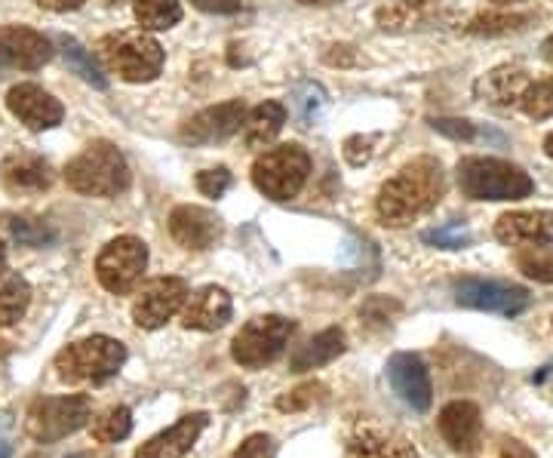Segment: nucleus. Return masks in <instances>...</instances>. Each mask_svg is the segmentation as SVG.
<instances>
[{"label":"nucleus","instance_id":"nucleus-1","mask_svg":"<svg viewBox=\"0 0 553 458\" xmlns=\"http://www.w3.org/2000/svg\"><path fill=\"white\" fill-rule=\"evenodd\" d=\"M446 188L443 166L434 157H415L403 170L388 179L378 191L375 213L388 228H406L418 216L431 213Z\"/></svg>","mask_w":553,"mask_h":458},{"label":"nucleus","instance_id":"nucleus-2","mask_svg":"<svg viewBox=\"0 0 553 458\" xmlns=\"http://www.w3.org/2000/svg\"><path fill=\"white\" fill-rule=\"evenodd\" d=\"M65 182L71 191L87 197H117L130 188L133 173L120 148L99 139V142H90L65 166Z\"/></svg>","mask_w":553,"mask_h":458},{"label":"nucleus","instance_id":"nucleus-3","mask_svg":"<svg viewBox=\"0 0 553 458\" xmlns=\"http://www.w3.org/2000/svg\"><path fill=\"white\" fill-rule=\"evenodd\" d=\"M458 188L471 200H526L535 182L517 163L498 157H464L458 160Z\"/></svg>","mask_w":553,"mask_h":458},{"label":"nucleus","instance_id":"nucleus-4","mask_svg":"<svg viewBox=\"0 0 553 458\" xmlns=\"http://www.w3.org/2000/svg\"><path fill=\"white\" fill-rule=\"evenodd\" d=\"M126 363V345L111 339V336H90L65 345L56 360L53 369L59 382L65 385H80V382H105L111 376H117L120 366Z\"/></svg>","mask_w":553,"mask_h":458},{"label":"nucleus","instance_id":"nucleus-5","mask_svg":"<svg viewBox=\"0 0 553 458\" xmlns=\"http://www.w3.org/2000/svg\"><path fill=\"white\" fill-rule=\"evenodd\" d=\"M99 56L108 71L126 83H148L163 68V47L145 31H114L99 40Z\"/></svg>","mask_w":553,"mask_h":458},{"label":"nucleus","instance_id":"nucleus-6","mask_svg":"<svg viewBox=\"0 0 553 458\" xmlns=\"http://www.w3.org/2000/svg\"><path fill=\"white\" fill-rule=\"evenodd\" d=\"M311 176V154L302 145H277L252 163V185L271 200H292Z\"/></svg>","mask_w":553,"mask_h":458},{"label":"nucleus","instance_id":"nucleus-7","mask_svg":"<svg viewBox=\"0 0 553 458\" xmlns=\"http://www.w3.org/2000/svg\"><path fill=\"white\" fill-rule=\"evenodd\" d=\"M90 409L93 406L87 394L37 397L25 412V431L37 443H59L90 422Z\"/></svg>","mask_w":553,"mask_h":458},{"label":"nucleus","instance_id":"nucleus-8","mask_svg":"<svg viewBox=\"0 0 553 458\" xmlns=\"http://www.w3.org/2000/svg\"><path fill=\"white\" fill-rule=\"evenodd\" d=\"M295 332V323L280 317V314H265V317H252L231 342V357L246 366V369H259L274 363L283 348L289 345Z\"/></svg>","mask_w":553,"mask_h":458},{"label":"nucleus","instance_id":"nucleus-9","mask_svg":"<svg viewBox=\"0 0 553 458\" xmlns=\"http://www.w3.org/2000/svg\"><path fill=\"white\" fill-rule=\"evenodd\" d=\"M145 268H148V243L133 234H123L105 243V249L96 259V277L114 296L133 293Z\"/></svg>","mask_w":553,"mask_h":458},{"label":"nucleus","instance_id":"nucleus-10","mask_svg":"<svg viewBox=\"0 0 553 458\" xmlns=\"http://www.w3.org/2000/svg\"><path fill=\"white\" fill-rule=\"evenodd\" d=\"M455 302L461 308H474L486 314H504L517 317L529 308L532 296L526 286L504 283V280H483V277H464L455 280Z\"/></svg>","mask_w":553,"mask_h":458},{"label":"nucleus","instance_id":"nucleus-11","mask_svg":"<svg viewBox=\"0 0 553 458\" xmlns=\"http://www.w3.org/2000/svg\"><path fill=\"white\" fill-rule=\"evenodd\" d=\"M188 302V283L182 277H154L142 286L133 302V320L139 329H160Z\"/></svg>","mask_w":553,"mask_h":458},{"label":"nucleus","instance_id":"nucleus-12","mask_svg":"<svg viewBox=\"0 0 553 458\" xmlns=\"http://www.w3.org/2000/svg\"><path fill=\"white\" fill-rule=\"evenodd\" d=\"M53 59V44L34 28L4 25L0 28V68L37 71Z\"/></svg>","mask_w":553,"mask_h":458},{"label":"nucleus","instance_id":"nucleus-13","mask_svg":"<svg viewBox=\"0 0 553 458\" xmlns=\"http://www.w3.org/2000/svg\"><path fill=\"white\" fill-rule=\"evenodd\" d=\"M388 382L394 388V394L412 406L415 412H428L434 403V385H431V372L424 366V360L418 354H394L388 360Z\"/></svg>","mask_w":553,"mask_h":458},{"label":"nucleus","instance_id":"nucleus-14","mask_svg":"<svg viewBox=\"0 0 553 458\" xmlns=\"http://www.w3.org/2000/svg\"><path fill=\"white\" fill-rule=\"evenodd\" d=\"M7 108L13 117H19L31 133H44V130H56L62 117H65V108L59 99H53L44 87H37V83H19L7 93Z\"/></svg>","mask_w":553,"mask_h":458},{"label":"nucleus","instance_id":"nucleus-15","mask_svg":"<svg viewBox=\"0 0 553 458\" xmlns=\"http://www.w3.org/2000/svg\"><path fill=\"white\" fill-rule=\"evenodd\" d=\"M246 120V105L240 99L234 102H222L203 108L200 114H194L185 127H182V142L188 145H212V142H225L234 133H240V123Z\"/></svg>","mask_w":553,"mask_h":458},{"label":"nucleus","instance_id":"nucleus-16","mask_svg":"<svg viewBox=\"0 0 553 458\" xmlns=\"http://www.w3.org/2000/svg\"><path fill=\"white\" fill-rule=\"evenodd\" d=\"M169 234H173V240L179 246L194 249V253H203V249H212L222 240L225 225L212 210L185 203V206H176L173 216H169Z\"/></svg>","mask_w":553,"mask_h":458},{"label":"nucleus","instance_id":"nucleus-17","mask_svg":"<svg viewBox=\"0 0 553 458\" xmlns=\"http://www.w3.org/2000/svg\"><path fill=\"white\" fill-rule=\"evenodd\" d=\"M209 425L206 412H191L185 419H179L173 428L160 431L157 437H151L148 443H142L133 458H185L191 452V446L200 440V434Z\"/></svg>","mask_w":553,"mask_h":458},{"label":"nucleus","instance_id":"nucleus-18","mask_svg":"<svg viewBox=\"0 0 553 458\" xmlns=\"http://www.w3.org/2000/svg\"><path fill=\"white\" fill-rule=\"evenodd\" d=\"M234 314V302L228 289L222 286H203L194 296H188L182 308V326L185 329H200V332H216L222 329Z\"/></svg>","mask_w":553,"mask_h":458},{"label":"nucleus","instance_id":"nucleus-19","mask_svg":"<svg viewBox=\"0 0 553 458\" xmlns=\"http://www.w3.org/2000/svg\"><path fill=\"white\" fill-rule=\"evenodd\" d=\"M495 237L504 246H553V213H504L495 222Z\"/></svg>","mask_w":553,"mask_h":458},{"label":"nucleus","instance_id":"nucleus-20","mask_svg":"<svg viewBox=\"0 0 553 458\" xmlns=\"http://www.w3.org/2000/svg\"><path fill=\"white\" fill-rule=\"evenodd\" d=\"M440 434L455 452H474L483 437V419H480V406L471 400H455L443 406L440 412Z\"/></svg>","mask_w":553,"mask_h":458},{"label":"nucleus","instance_id":"nucleus-21","mask_svg":"<svg viewBox=\"0 0 553 458\" xmlns=\"http://www.w3.org/2000/svg\"><path fill=\"white\" fill-rule=\"evenodd\" d=\"M0 182L13 194H40L53 185V170L37 154H10L0 163Z\"/></svg>","mask_w":553,"mask_h":458},{"label":"nucleus","instance_id":"nucleus-22","mask_svg":"<svg viewBox=\"0 0 553 458\" xmlns=\"http://www.w3.org/2000/svg\"><path fill=\"white\" fill-rule=\"evenodd\" d=\"M529 87H532V80H529L526 68L498 65L486 77L477 80V96L495 108H510V105H520V99Z\"/></svg>","mask_w":553,"mask_h":458},{"label":"nucleus","instance_id":"nucleus-23","mask_svg":"<svg viewBox=\"0 0 553 458\" xmlns=\"http://www.w3.org/2000/svg\"><path fill=\"white\" fill-rule=\"evenodd\" d=\"M348 348V339H345V329L338 326H329L323 332H317L314 339H308L305 345H299L289 357V369L292 372H308V369H317V366H326L332 363L335 357H342Z\"/></svg>","mask_w":553,"mask_h":458},{"label":"nucleus","instance_id":"nucleus-24","mask_svg":"<svg viewBox=\"0 0 553 458\" xmlns=\"http://www.w3.org/2000/svg\"><path fill=\"white\" fill-rule=\"evenodd\" d=\"M348 458H418V452L400 434L381 428H360L348 443Z\"/></svg>","mask_w":553,"mask_h":458},{"label":"nucleus","instance_id":"nucleus-25","mask_svg":"<svg viewBox=\"0 0 553 458\" xmlns=\"http://www.w3.org/2000/svg\"><path fill=\"white\" fill-rule=\"evenodd\" d=\"M286 123V105L280 102H262L246 120V145L249 148H268Z\"/></svg>","mask_w":553,"mask_h":458},{"label":"nucleus","instance_id":"nucleus-26","mask_svg":"<svg viewBox=\"0 0 553 458\" xmlns=\"http://www.w3.org/2000/svg\"><path fill=\"white\" fill-rule=\"evenodd\" d=\"M31 305V286L22 274H0V326H13Z\"/></svg>","mask_w":553,"mask_h":458},{"label":"nucleus","instance_id":"nucleus-27","mask_svg":"<svg viewBox=\"0 0 553 458\" xmlns=\"http://www.w3.org/2000/svg\"><path fill=\"white\" fill-rule=\"evenodd\" d=\"M59 50H62V56H65V62H68V68H71L74 74H80L87 83H93L96 90H105V87H108V77L102 74V68L96 65V59L90 56V50L83 47L77 37L62 34V37H59Z\"/></svg>","mask_w":553,"mask_h":458},{"label":"nucleus","instance_id":"nucleus-28","mask_svg":"<svg viewBox=\"0 0 553 458\" xmlns=\"http://www.w3.org/2000/svg\"><path fill=\"white\" fill-rule=\"evenodd\" d=\"M136 22L148 31H166L182 22V4L179 0H136Z\"/></svg>","mask_w":553,"mask_h":458},{"label":"nucleus","instance_id":"nucleus-29","mask_svg":"<svg viewBox=\"0 0 553 458\" xmlns=\"http://www.w3.org/2000/svg\"><path fill=\"white\" fill-rule=\"evenodd\" d=\"M428 0H394V4L378 10V28L381 31H409L424 22Z\"/></svg>","mask_w":553,"mask_h":458},{"label":"nucleus","instance_id":"nucleus-30","mask_svg":"<svg viewBox=\"0 0 553 458\" xmlns=\"http://www.w3.org/2000/svg\"><path fill=\"white\" fill-rule=\"evenodd\" d=\"M289 105H292V114L299 117L302 127H311V123L323 114L326 108V90L314 80H302L299 87L292 90L289 96Z\"/></svg>","mask_w":553,"mask_h":458},{"label":"nucleus","instance_id":"nucleus-31","mask_svg":"<svg viewBox=\"0 0 553 458\" xmlns=\"http://www.w3.org/2000/svg\"><path fill=\"white\" fill-rule=\"evenodd\" d=\"M133 434V412L126 406H111L93 422V437L99 443H120Z\"/></svg>","mask_w":553,"mask_h":458},{"label":"nucleus","instance_id":"nucleus-32","mask_svg":"<svg viewBox=\"0 0 553 458\" xmlns=\"http://www.w3.org/2000/svg\"><path fill=\"white\" fill-rule=\"evenodd\" d=\"M529 22H532V16H526V13H483V16L471 19V25H467V34L495 37V34L523 31Z\"/></svg>","mask_w":553,"mask_h":458},{"label":"nucleus","instance_id":"nucleus-33","mask_svg":"<svg viewBox=\"0 0 553 458\" xmlns=\"http://www.w3.org/2000/svg\"><path fill=\"white\" fill-rule=\"evenodd\" d=\"M517 268L538 280V283H553V253L550 246H529L523 253H517Z\"/></svg>","mask_w":553,"mask_h":458},{"label":"nucleus","instance_id":"nucleus-34","mask_svg":"<svg viewBox=\"0 0 553 458\" xmlns=\"http://www.w3.org/2000/svg\"><path fill=\"white\" fill-rule=\"evenodd\" d=\"M4 228L25 246H47L56 240V231H50L44 222H34L25 216H4Z\"/></svg>","mask_w":553,"mask_h":458},{"label":"nucleus","instance_id":"nucleus-35","mask_svg":"<svg viewBox=\"0 0 553 458\" xmlns=\"http://www.w3.org/2000/svg\"><path fill=\"white\" fill-rule=\"evenodd\" d=\"M421 240L428 246H437V249H467L474 243V234L461 222H449V225H440L431 231H421Z\"/></svg>","mask_w":553,"mask_h":458},{"label":"nucleus","instance_id":"nucleus-36","mask_svg":"<svg viewBox=\"0 0 553 458\" xmlns=\"http://www.w3.org/2000/svg\"><path fill=\"white\" fill-rule=\"evenodd\" d=\"M520 108L532 117V120H547L553 117V80H538L523 93Z\"/></svg>","mask_w":553,"mask_h":458},{"label":"nucleus","instance_id":"nucleus-37","mask_svg":"<svg viewBox=\"0 0 553 458\" xmlns=\"http://www.w3.org/2000/svg\"><path fill=\"white\" fill-rule=\"evenodd\" d=\"M320 394H323V385H320V382H305V385H299V388H292V391L280 394V397H277V409H280V412H302V409L314 406V403L320 400Z\"/></svg>","mask_w":553,"mask_h":458},{"label":"nucleus","instance_id":"nucleus-38","mask_svg":"<svg viewBox=\"0 0 553 458\" xmlns=\"http://www.w3.org/2000/svg\"><path fill=\"white\" fill-rule=\"evenodd\" d=\"M231 185H234V176H231L228 166H216V170H203V173H197V191H200L203 197L219 200V197H225V191H228Z\"/></svg>","mask_w":553,"mask_h":458},{"label":"nucleus","instance_id":"nucleus-39","mask_svg":"<svg viewBox=\"0 0 553 458\" xmlns=\"http://www.w3.org/2000/svg\"><path fill=\"white\" fill-rule=\"evenodd\" d=\"M274 455H277V443L271 434H252L231 452V458H274Z\"/></svg>","mask_w":553,"mask_h":458},{"label":"nucleus","instance_id":"nucleus-40","mask_svg":"<svg viewBox=\"0 0 553 458\" xmlns=\"http://www.w3.org/2000/svg\"><path fill=\"white\" fill-rule=\"evenodd\" d=\"M431 127L455 142H471L477 136V127L471 120H464V117H434L431 120Z\"/></svg>","mask_w":553,"mask_h":458},{"label":"nucleus","instance_id":"nucleus-41","mask_svg":"<svg viewBox=\"0 0 553 458\" xmlns=\"http://www.w3.org/2000/svg\"><path fill=\"white\" fill-rule=\"evenodd\" d=\"M378 142V136H351L345 142V157L351 166H363L372 160V145Z\"/></svg>","mask_w":553,"mask_h":458},{"label":"nucleus","instance_id":"nucleus-42","mask_svg":"<svg viewBox=\"0 0 553 458\" xmlns=\"http://www.w3.org/2000/svg\"><path fill=\"white\" fill-rule=\"evenodd\" d=\"M388 311H400L394 302H388V299H369L366 305H363V311H360V317L366 320V323H391V314Z\"/></svg>","mask_w":553,"mask_h":458},{"label":"nucleus","instance_id":"nucleus-43","mask_svg":"<svg viewBox=\"0 0 553 458\" xmlns=\"http://www.w3.org/2000/svg\"><path fill=\"white\" fill-rule=\"evenodd\" d=\"M191 4L212 16H231V13H240L243 0H191Z\"/></svg>","mask_w":553,"mask_h":458},{"label":"nucleus","instance_id":"nucleus-44","mask_svg":"<svg viewBox=\"0 0 553 458\" xmlns=\"http://www.w3.org/2000/svg\"><path fill=\"white\" fill-rule=\"evenodd\" d=\"M34 4L44 10H53V13H71V10H80L87 0H34Z\"/></svg>","mask_w":553,"mask_h":458},{"label":"nucleus","instance_id":"nucleus-45","mask_svg":"<svg viewBox=\"0 0 553 458\" xmlns=\"http://www.w3.org/2000/svg\"><path fill=\"white\" fill-rule=\"evenodd\" d=\"M501 458H535V452L529 446H523L520 440H507L501 449Z\"/></svg>","mask_w":553,"mask_h":458},{"label":"nucleus","instance_id":"nucleus-46","mask_svg":"<svg viewBox=\"0 0 553 458\" xmlns=\"http://www.w3.org/2000/svg\"><path fill=\"white\" fill-rule=\"evenodd\" d=\"M541 56H544V62L553 68V34H550V37L544 40V44H541Z\"/></svg>","mask_w":553,"mask_h":458},{"label":"nucleus","instance_id":"nucleus-47","mask_svg":"<svg viewBox=\"0 0 553 458\" xmlns=\"http://www.w3.org/2000/svg\"><path fill=\"white\" fill-rule=\"evenodd\" d=\"M305 7H329V4H338V0H299Z\"/></svg>","mask_w":553,"mask_h":458},{"label":"nucleus","instance_id":"nucleus-48","mask_svg":"<svg viewBox=\"0 0 553 458\" xmlns=\"http://www.w3.org/2000/svg\"><path fill=\"white\" fill-rule=\"evenodd\" d=\"M0 458H13V446L7 440H0Z\"/></svg>","mask_w":553,"mask_h":458},{"label":"nucleus","instance_id":"nucleus-49","mask_svg":"<svg viewBox=\"0 0 553 458\" xmlns=\"http://www.w3.org/2000/svg\"><path fill=\"white\" fill-rule=\"evenodd\" d=\"M544 154L553 160V133H547V139H544Z\"/></svg>","mask_w":553,"mask_h":458},{"label":"nucleus","instance_id":"nucleus-50","mask_svg":"<svg viewBox=\"0 0 553 458\" xmlns=\"http://www.w3.org/2000/svg\"><path fill=\"white\" fill-rule=\"evenodd\" d=\"M4 259H7V246H4V240H0V268H4Z\"/></svg>","mask_w":553,"mask_h":458},{"label":"nucleus","instance_id":"nucleus-51","mask_svg":"<svg viewBox=\"0 0 553 458\" xmlns=\"http://www.w3.org/2000/svg\"><path fill=\"white\" fill-rule=\"evenodd\" d=\"M492 4H498V7H504V4H514V0H492Z\"/></svg>","mask_w":553,"mask_h":458},{"label":"nucleus","instance_id":"nucleus-52","mask_svg":"<svg viewBox=\"0 0 553 458\" xmlns=\"http://www.w3.org/2000/svg\"><path fill=\"white\" fill-rule=\"evenodd\" d=\"M68 458H90V455H83V452H77V455H68Z\"/></svg>","mask_w":553,"mask_h":458},{"label":"nucleus","instance_id":"nucleus-53","mask_svg":"<svg viewBox=\"0 0 553 458\" xmlns=\"http://www.w3.org/2000/svg\"><path fill=\"white\" fill-rule=\"evenodd\" d=\"M111 4H117V0H111Z\"/></svg>","mask_w":553,"mask_h":458}]
</instances>
